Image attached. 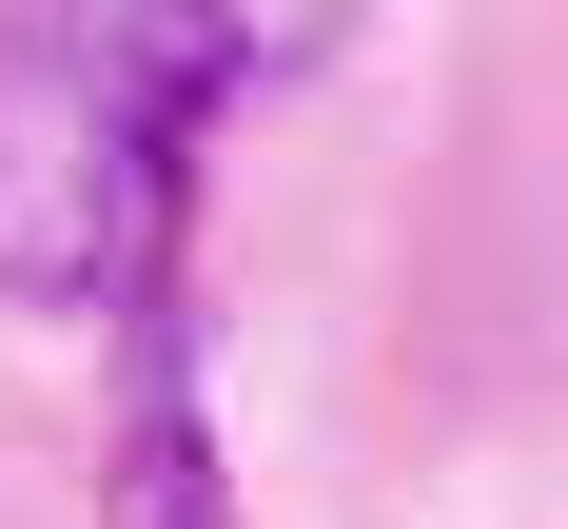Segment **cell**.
I'll return each instance as SVG.
<instances>
[{
    "instance_id": "1",
    "label": "cell",
    "mask_w": 568,
    "mask_h": 529,
    "mask_svg": "<svg viewBox=\"0 0 568 529\" xmlns=\"http://www.w3.org/2000/svg\"><path fill=\"white\" fill-rule=\"evenodd\" d=\"M353 40V0H0V294L40 314H138L176 275V196Z\"/></svg>"
},
{
    "instance_id": "2",
    "label": "cell",
    "mask_w": 568,
    "mask_h": 529,
    "mask_svg": "<svg viewBox=\"0 0 568 529\" xmlns=\"http://www.w3.org/2000/svg\"><path fill=\"white\" fill-rule=\"evenodd\" d=\"M118 529H216V431H196L176 314H158V373H138V411H118Z\"/></svg>"
}]
</instances>
